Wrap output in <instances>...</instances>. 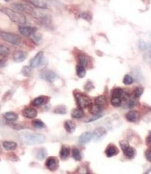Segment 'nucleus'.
I'll use <instances>...</instances> for the list:
<instances>
[{
	"label": "nucleus",
	"instance_id": "obj_1",
	"mask_svg": "<svg viewBox=\"0 0 151 174\" xmlns=\"http://www.w3.org/2000/svg\"><path fill=\"white\" fill-rule=\"evenodd\" d=\"M21 139L25 143L28 145H38L46 141V136L41 134L35 133H23L21 136Z\"/></svg>",
	"mask_w": 151,
	"mask_h": 174
},
{
	"label": "nucleus",
	"instance_id": "obj_2",
	"mask_svg": "<svg viewBox=\"0 0 151 174\" xmlns=\"http://www.w3.org/2000/svg\"><path fill=\"white\" fill-rule=\"evenodd\" d=\"M0 11L8 16L9 19L14 23H18L20 25H24L26 23V18L22 13L11 10L10 9L6 8V7L0 8Z\"/></svg>",
	"mask_w": 151,
	"mask_h": 174
},
{
	"label": "nucleus",
	"instance_id": "obj_3",
	"mask_svg": "<svg viewBox=\"0 0 151 174\" xmlns=\"http://www.w3.org/2000/svg\"><path fill=\"white\" fill-rule=\"evenodd\" d=\"M0 38L14 46H18L21 43V39L19 36L14 33L6 32L0 31Z\"/></svg>",
	"mask_w": 151,
	"mask_h": 174
},
{
	"label": "nucleus",
	"instance_id": "obj_4",
	"mask_svg": "<svg viewBox=\"0 0 151 174\" xmlns=\"http://www.w3.org/2000/svg\"><path fill=\"white\" fill-rule=\"evenodd\" d=\"M75 98L76 100V102L78 103V106L81 108H87L92 104V100L89 97H88L85 94L77 92L75 94Z\"/></svg>",
	"mask_w": 151,
	"mask_h": 174
},
{
	"label": "nucleus",
	"instance_id": "obj_5",
	"mask_svg": "<svg viewBox=\"0 0 151 174\" xmlns=\"http://www.w3.org/2000/svg\"><path fill=\"white\" fill-rule=\"evenodd\" d=\"M11 7L14 9V11H18L20 13H27L29 15H33V16H36V12L33 9L32 7L28 6V5L23 4H19V3H15L12 4Z\"/></svg>",
	"mask_w": 151,
	"mask_h": 174
},
{
	"label": "nucleus",
	"instance_id": "obj_6",
	"mask_svg": "<svg viewBox=\"0 0 151 174\" xmlns=\"http://www.w3.org/2000/svg\"><path fill=\"white\" fill-rule=\"evenodd\" d=\"M46 166L50 171H56L59 166L58 160L55 157H49L46 162Z\"/></svg>",
	"mask_w": 151,
	"mask_h": 174
},
{
	"label": "nucleus",
	"instance_id": "obj_7",
	"mask_svg": "<svg viewBox=\"0 0 151 174\" xmlns=\"http://www.w3.org/2000/svg\"><path fill=\"white\" fill-rule=\"evenodd\" d=\"M43 59V52L40 51L30 60V66L32 68L38 67L41 64Z\"/></svg>",
	"mask_w": 151,
	"mask_h": 174
},
{
	"label": "nucleus",
	"instance_id": "obj_8",
	"mask_svg": "<svg viewBox=\"0 0 151 174\" xmlns=\"http://www.w3.org/2000/svg\"><path fill=\"white\" fill-rule=\"evenodd\" d=\"M36 31V28L34 27H29V26H21L19 27V32L22 35L25 36H30Z\"/></svg>",
	"mask_w": 151,
	"mask_h": 174
},
{
	"label": "nucleus",
	"instance_id": "obj_9",
	"mask_svg": "<svg viewBox=\"0 0 151 174\" xmlns=\"http://www.w3.org/2000/svg\"><path fill=\"white\" fill-rule=\"evenodd\" d=\"M106 133H107V131H106V129L104 127H98V128H97L93 132V138L95 140H99L100 139H102L103 137L106 136Z\"/></svg>",
	"mask_w": 151,
	"mask_h": 174
},
{
	"label": "nucleus",
	"instance_id": "obj_10",
	"mask_svg": "<svg viewBox=\"0 0 151 174\" xmlns=\"http://www.w3.org/2000/svg\"><path fill=\"white\" fill-rule=\"evenodd\" d=\"M93 138V134L91 131H85L79 136L78 141L81 144H87L90 143V140Z\"/></svg>",
	"mask_w": 151,
	"mask_h": 174
},
{
	"label": "nucleus",
	"instance_id": "obj_11",
	"mask_svg": "<svg viewBox=\"0 0 151 174\" xmlns=\"http://www.w3.org/2000/svg\"><path fill=\"white\" fill-rule=\"evenodd\" d=\"M23 116L25 118H28V119H33L37 116V111L34 108L29 107V108H26L23 110Z\"/></svg>",
	"mask_w": 151,
	"mask_h": 174
},
{
	"label": "nucleus",
	"instance_id": "obj_12",
	"mask_svg": "<svg viewBox=\"0 0 151 174\" xmlns=\"http://www.w3.org/2000/svg\"><path fill=\"white\" fill-rule=\"evenodd\" d=\"M41 78L50 83H53L57 79V75L52 71H46L41 73Z\"/></svg>",
	"mask_w": 151,
	"mask_h": 174
},
{
	"label": "nucleus",
	"instance_id": "obj_13",
	"mask_svg": "<svg viewBox=\"0 0 151 174\" xmlns=\"http://www.w3.org/2000/svg\"><path fill=\"white\" fill-rule=\"evenodd\" d=\"M14 60L15 62L20 63L23 62V61H25L27 59V55L25 52L22 51H18L15 52L14 53Z\"/></svg>",
	"mask_w": 151,
	"mask_h": 174
},
{
	"label": "nucleus",
	"instance_id": "obj_14",
	"mask_svg": "<svg viewBox=\"0 0 151 174\" xmlns=\"http://www.w3.org/2000/svg\"><path fill=\"white\" fill-rule=\"evenodd\" d=\"M28 1L34 6L39 9H49V4L46 0H28Z\"/></svg>",
	"mask_w": 151,
	"mask_h": 174
},
{
	"label": "nucleus",
	"instance_id": "obj_15",
	"mask_svg": "<svg viewBox=\"0 0 151 174\" xmlns=\"http://www.w3.org/2000/svg\"><path fill=\"white\" fill-rule=\"evenodd\" d=\"M105 153L108 157H112L118 154L119 150L115 145H109L105 150Z\"/></svg>",
	"mask_w": 151,
	"mask_h": 174
},
{
	"label": "nucleus",
	"instance_id": "obj_16",
	"mask_svg": "<svg viewBox=\"0 0 151 174\" xmlns=\"http://www.w3.org/2000/svg\"><path fill=\"white\" fill-rule=\"evenodd\" d=\"M64 127L65 130L67 131L68 133H69V134H72V133L75 131L76 129V125L74 122H73L72 120H66V121L64 122Z\"/></svg>",
	"mask_w": 151,
	"mask_h": 174
},
{
	"label": "nucleus",
	"instance_id": "obj_17",
	"mask_svg": "<svg viewBox=\"0 0 151 174\" xmlns=\"http://www.w3.org/2000/svg\"><path fill=\"white\" fill-rule=\"evenodd\" d=\"M126 119L128 120L129 122L131 123H135L139 119V112L135 111H132L128 112L127 113L125 116Z\"/></svg>",
	"mask_w": 151,
	"mask_h": 174
},
{
	"label": "nucleus",
	"instance_id": "obj_18",
	"mask_svg": "<svg viewBox=\"0 0 151 174\" xmlns=\"http://www.w3.org/2000/svg\"><path fill=\"white\" fill-rule=\"evenodd\" d=\"M3 117L6 121L8 122H15L16 120H18V115L16 113L13 112V111H9L5 113L4 114H3Z\"/></svg>",
	"mask_w": 151,
	"mask_h": 174
},
{
	"label": "nucleus",
	"instance_id": "obj_19",
	"mask_svg": "<svg viewBox=\"0 0 151 174\" xmlns=\"http://www.w3.org/2000/svg\"><path fill=\"white\" fill-rule=\"evenodd\" d=\"M3 148L6 150H14L17 148L18 144L14 141H4L2 143Z\"/></svg>",
	"mask_w": 151,
	"mask_h": 174
},
{
	"label": "nucleus",
	"instance_id": "obj_20",
	"mask_svg": "<svg viewBox=\"0 0 151 174\" xmlns=\"http://www.w3.org/2000/svg\"><path fill=\"white\" fill-rule=\"evenodd\" d=\"M71 116V117L76 118V119H80V118H83L84 112L81 108H76L73 109Z\"/></svg>",
	"mask_w": 151,
	"mask_h": 174
},
{
	"label": "nucleus",
	"instance_id": "obj_21",
	"mask_svg": "<svg viewBox=\"0 0 151 174\" xmlns=\"http://www.w3.org/2000/svg\"><path fill=\"white\" fill-rule=\"evenodd\" d=\"M76 75L78 76V78H83L85 76L86 70L85 68V66L78 64V65L76 66Z\"/></svg>",
	"mask_w": 151,
	"mask_h": 174
},
{
	"label": "nucleus",
	"instance_id": "obj_22",
	"mask_svg": "<svg viewBox=\"0 0 151 174\" xmlns=\"http://www.w3.org/2000/svg\"><path fill=\"white\" fill-rule=\"evenodd\" d=\"M70 150L67 146H62L60 152V155L62 160H66L69 156Z\"/></svg>",
	"mask_w": 151,
	"mask_h": 174
},
{
	"label": "nucleus",
	"instance_id": "obj_23",
	"mask_svg": "<svg viewBox=\"0 0 151 174\" xmlns=\"http://www.w3.org/2000/svg\"><path fill=\"white\" fill-rule=\"evenodd\" d=\"M123 102V99L120 97H115V96H112L111 99H110V103L114 107H119L121 106Z\"/></svg>",
	"mask_w": 151,
	"mask_h": 174
},
{
	"label": "nucleus",
	"instance_id": "obj_24",
	"mask_svg": "<svg viewBox=\"0 0 151 174\" xmlns=\"http://www.w3.org/2000/svg\"><path fill=\"white\" fill-rule=\"evenodd\" d=\"M95 104L98 105V106H101L102 108L106 106V98L104 95H100L99 97H97L95 99Z\"/></svg>",
	"mask_w": 151,
	"mask_h": 174
},
{
	"label": "nucleus",
	"instance_id": "obj_25",
	"mask_svg": "<svg viewBox=\"0 0 151 174\" xmlns=\"http://www.w3.org/2000/svg\"><path fill=\"white\" fill-rule=\"evenodd\" d=\"M123 152H124V154L125 156L128 159L134 158L136 154L135 150H134L133 148L130 147V146H129L127 148L125 149V150H123Z\"/></svg>",
	"mask_w": 151,
	"mask_h": 174
},
{
	"label": "nucleus",
	"instance_id": "obj_26",
	"mask_svg": "<svg viewBox=\"0 0 151 174\" xmlns=\"http://www.w3.org/2000/svg\"><path fill=\"white\" fill-rule=\"evenodd\" d=\"M30 38L31 40H32L36 45H39L42 41V35L41 34H39V33L37 34V33L35 32L33 34L31 35Z\"/></svg>",
	"mask_w": 151,
	"mask_h": 174
},
{
	"label": "nucleus",
	"instance_id": "obj_27",
	"mask_svg": "<svg viewBox=\"0 0 151 174\" xmlns=\"http://www.w3.org/2000/svg\"><path fill=\"white\" fill-rule=\"evenodd\" d=\"M47 156V151L44 148L38 149L37 152H36V159H38V160H43V159H45Z\"/></svg>",
	"mask_w": 151,
	"mask_h": 174
},
{
	"label": "nucleus",
	"instance_id": "obj_28",
	"mask_svg": "<svg viewBox=\"0 0 151 174\" xmlns=\"http://www.w3.org/2000/svg\"><path fill=\"white\" fill-rule=\"evenodd\" d=\"M102 109H103V108H102L101 106H99L97 104H95L90 107V113L91 114H93V116H95V115H99V114L101 113Z\"/></svg>",
	"mask_w": 151,
	"mask_h": 174
},
{
	"label": "nucleus",
	"instance_id": "obj_29",
	"mask_svg": "<svg viewBox=\"0 0 151 174\" xmlns=\"http://www.w3.org/2000/svg\"><path fill=\"white\" fill-rule=\"evenodd\" d=\"M78 63L80 65H83V66H85L88 65V62H89V60H88V57L85 55H79L78 57Z\"/></svg>",
	"mask_w": 151,
	"mask_h": 174
},
{
	"label": "nucleus",
	"instance_id": "obj_30",
	"mask_svg": "<svg viewBox=\"0 0 151 174\" xmlns=\"http://www.w3.org/2000/svg\"><path fill=\"white\" fill-rule=\"evenodd\" d=\"M44 101H45V98L41 96V97H38L35 98V99L33 100L32 104L33 106L38 107V106H41V105H43L44 103Z\"/></svg>",
	"mask_w": 151,
	"mask_h": 174
},
{
	"label": "nucleus",
	"instance_id": "obj_31",
	"mask_svg": "<svg viewBox=\"0 0 151 174\" xmlns=\"http://www.w3.org/2000/svg\"><path fill=\"white\" fill-rule=\"evenodd\" d=\"M72 157L76 161H80L82 160V155L78 148H74L72 150Z\"/></svg>",
	"mask_w": 151,
	"mask_h": 174
},
{
	"label": "nucleus",
	"instance_id": "obj_32",
	"mask_svg": "<svg viewBox=\"0 0 151 174\" xmlns=\"http://www.w3.org/2000/svg\"><path fill=\"white\" fill-rule=\"evenodd\" d=\"M21 73L24 76L29 77L32 73V67L31 66H24L21 69Z\"/></svg>",
	"mask_w": 151,
	"mask_h": 174
},
{
	"label": "nucleus",
	"instance_id": "obj_33",
	"mask_svg": "<svg viewBox=\"0 0 151 174\" xmlns=\"http://www.w3.org/2000/svg\"><path fill=\"white\" fill-rule=\"evenodd\" d=\"M32 125L36 129H42L45 127L43 122H42L41 120H34L32 122Z\"/></svg>",
	"mask_w": 151,
	"mask_h": 174
},
{
	"label": "nucleus",
	"instance_id": "obj_34",
	"mask_svg": "<svg viewBox=\"0 0 151 174\" xmlns=\"http://www.w3.org/2000/svg\"><path fill=\"white\" fill-rule=\"evenodd\" d=\"M123 82L126 86H130V85H132L134 83V78L130 75L127 74L123 78Z\"/></svg>",
	"mask_w": 151,
	"mask_h": 174
},
{
	"label": "nucleus",
	"instance_id": "obj_35",
	"mask_svg": "<svg viewBox=\"0 0 151 174\" xmlns=\"http://www.w3.org/2000/svg\"><path fill=\"white\" fill-rule=\"evenodd\" d=\"M54 113L56 114L64 115L67 113V108L64 106H58L54 110Z\"/></svg>",
	"mask_w": 151,
	"mask_h": 174
},
{
	"label": "nucleus",
	"instance_id": "obj_36",
	"mask_svg": "<svg viewBox=\"0 0 151 174\" xmlns=\"http://www.w3.org/2000/svg\"><path fill=\"white\" fill-rule=\"evenodd\" d=\"M10 53V49L6 46L0 44V55H3V56H6Z\"/></svg>",
	"mask_w": 151,
	"mask_h": 174
},
{
	"label": "nucleus",
	"instance_id": "obj_37",
	"mask_svg": "<svg viewBox=\"0 0 151 174\" xmlns=\"http://www.w3.org/2000/svg\"><path fill=\"white\" fill-rule=\"evenodd\" d=\"M143 91H144V90H143V88H141V87H137V88H136L134 92V97L139 98L143 94Z\"/></svg>",
	"mask_w": 151,
	"mask_h": 174
},
{
	"label": "nucleus",
	"instance_id": "obj_38",
	"mask_svg": "<svg viewBox=\"0 0 151 174\" xmlns=\"http://www.w3.org/2000/svg\"><path fill=\"white\" fill-rule=\"evenodd\" d=\"M103 115L102 114H99V115H95V116H93L92 118H90L89 119L85 120V123H90V122H93V121H95V120H97L100 118L101 117H102Z\"/></svg>",
	"mask_w": 151,
	"mask_h": 174
},
{
	"label": "nucleus",
	"instance_id": "obj_39",
	"mask_svg": "<svg viewBox=\"0 0 151 174\" xmlns=\"http://www.w3.org/2000/svg\"><path fill=\"white\" fill-rule=\"evenodd\" d=\"M120 145L121 148L123 149V150H125V149H127L129 146H130L129 145L128 142H127L126 140H121V141L120 142Z\"/></svg>",
	"mask_w": 151,
	"mask_h": 174
},
{
	"label": "nucleus",
	"instance_id": "obj_40",
	"mask_svg": "<svg viewBox=\"0 0 151 174\" xmlns=\"http://www.w3.org/2000/svg\"><path fill=\"white\" fill-rule=\"evenodd\" d=\"M84 88L86 91H90V90H92L94 88V86L90 81H88V82H87V83L85 84V86Z\"/></svg>",
	"mask_w": 151,
	"mask_h": 174
},
{
	"label": "nucleus",
	"instance_id": "obj_41",
	"mask_svg": "<svg viewBox=\"0 0 151 174\" xmlns=\"http://www.w3.org/2000/svg\"><path fill=\"white\" fill-rule=\"evenodd\" d=\"M81 18H83L85 20H88V21H89V20H91V15L88 12H84L81 14Z\"/></svg>",
	"mask_w": 151,
	"mask_h": 174
},
{
	"label": "nucleus",
	"instance_id": "obj_42",
	"mask_svg": "<svg viewBox=\"0 0 151 174\" xmlns=\"http://www.w3.org/2000/svg\"><path fill=\"white\" fill-rule=\"evenodd\" d=\"M145 157L148 162H151V150H145Z\"/></svg>",
	"mask_w": 151,
	"mask_h": 174
},
{
	"label": "nucleus",
	"instance_id": "obj_43",
	"mask_svg": "<svg viewBox=\"0 0 151 174\" xmlns=\"http://www.w3.org/2000/svg\"><path fill=\"white\" fill-rule=\"evenodd\" d=\"M11 127L14 129H17V130H21V129H24L23 126L21 125H20V124L14 123V124H13V125H11Z\"/></svg>",
	"mask_w": 151,
	"mask_h": 174
},
{
	"label": "nucleus",
	"instance_id": "obj_44",
	"mask_svg": "<svg viewBox=\"0 0 151 174\" xmlns=\"http://www.w3.org/2000/svg\"><path fill=\"white\" fill-rule=\"evenodd\" d=\"M147 143H148L149 145H151V132L150 134L148 135V138H147Z\"/></svg>",
	"mask_w": 151,
	"mask_h": 174
},
{
	"label": "nucleus",
	"instance_id": "obj_45",
	"mask_svg": "<svg viewBox=\"0 0 151 174\" xmlns=\"http://www.w3.org/2000/svg\"><path fill=\"white\" fill-rule=\"evenodd\" d=\"M4 56H3V55H0V62H1V61H2V60H3V58H4Z\"/></svg>",
	"mask_w": 151,
	"mask_h": 174
},
{
	"label": "nucleus",
	"instance_id": "obj_46",
	"mask_svg": "<svg viewBox=\"0 0 151 174\" xmlns=\"http://www.w3.org/2000/svg\"><path fill=\"white\" fill-rule=\"evenodd\" d=\"M4 1H6V2H8V1H10V0H4Z\"/></svg>",
	"mask_w": 151,
	"mask_h": 174
}]
</instances>
